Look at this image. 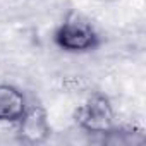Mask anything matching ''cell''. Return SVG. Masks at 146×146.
<instances>
[{
  "label": "cell",
  "instance_id": "cell-1",
  "mask_svg": "<svg viewBox=\"0 0 146 146\" xmlns=\"http://www.w3.org/2000/svg\"><path fill=\"white\" fill-rule=\"evenodd\" d=\"M53 43L67 53H90L102 45L96 28L79 14H69L53 31Z\"/></svg>",
  "mask_w": 146,
  "mask_h": 146
},
{
  "label": "cell",
  "instance_id": "cell-2",
  "mask_svg": "<svg viewBox=\"0 0 146 146\" xmlns=\"http://www.w3.org/2000/svg\"><path fill=\"white\" fill-rule=\"evenodd\" d=\"M74 120L83 132L91 136H105L115 127V110L107 95L95 91L76 108Z\"/></svg>",
  "mask_w": 146,
  "mask_h": 146
},
{
  "label": "cell",
  "instance_id": "cell-3",
  "mask_svg": "<svg viewBox=\"0 0 146 146\" xmlns=\"http://www.w3.org/2000/svg\"><path fill=\"white\" fill-rule=\"evenodd\" d=\"M17 139L24 144H43L52 136V124L48 119V112L41 103H28L21 119L14 124Z\"/></svg>",
  "mask_w": 146,
  "mask_h": 146
},
{
  "label": "cell",
  "instance_id": "cell-4",
  "mask_svg": "<svg viewBox=\"0 0 146 146\" xmlns=\"http://www.w3.org/2000/svg\"><path fill=\"white\" fill-rule=\"evenodd\" d=\"M28 98L14 84L0 83V124H16L28 107Z\"/></svg>",
  "mask_w": 146,
  "mask_h": 146
}]
</instances>
